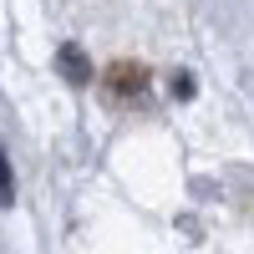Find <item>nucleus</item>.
Masks as SVG:
<instances>
[{
    "mask_svg": "<svg viewBox=\"0 0 254 254\" xmlns=\"http://www.w3.org/2000/svg\"><path fill=\"white\" fill-rule=\"evenodd\" d=\"M0 203H10V183H5V163H0Z\"/></svg>",
    "mask_w": 254,
    "mask_h": 254,
    "instance_id": "1",
    "label": "nucleus"
}]
</instances>
